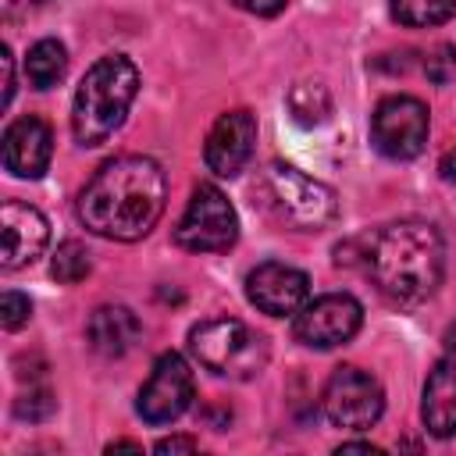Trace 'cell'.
I'll use <instances>...</instances> for the list:
<instances>
[{"instance_id":"cell-1","label":"cell","mask_w":456,"mask_h":456,"mask_svg":"<svg viewBox=\"0 0 456 456\" xmlns=\"http://www.w3.org/2000/svg\"><path fill=\"white\" fill-rule=\"evenodd\" d=\"M167 182L157 160L142 153H121L96 167L78 192V221L114 242L142 239L164 214Z\"/></svg>"},{"instance_id":"cell-2","label":"cell","mask_w":456,"mask_h":456,"mask_svg":"<svg viewBox=\"0 0 456 456\" xmlns=\"http://www.w3.org/2000/svg\"><path fill=\"white\" fill-rule=\"evenodd\" d=\"M367 271L385 299L399 306L424 303L445 271V246L438 228L428 221L385 224L367 242Z\"/></svg>"},{"instance_id":"cell-3","label":"cell","mask_w":456,"mask_h":456,"mask_svg":"<svg viewBox=\"0 0 456 456\" xmlns=\"http://www.w3.org/2000/svg\"><path fill=\"white\" fill-rule=\"evenodd\" d=\"M135 93H139L135 64L121 53L100 57L82 75V82L75 89V103H71V132H75L78 146L107 142L121 128Z\"/></svg>"},{"instance_id":"cell-4","label":"cell","mask_w":456,"mask_h":456,"mask_svg":"<svg viewBox=\"0 0 456 456\" xmlns=\"http://www.w3.org/2000/svg\"><path fill=\"white\" fill-rule=\"evenodd\" d=\"M192 356L217 378L249 381L267 363V342L239 317H210L189 331Z\"/></svg>"},{"instance_id":"cell-5","label":"cell","mask_w":456,"mask_h":456,"mask_svg":"<svg viewBox=\"0 0 456 456\" xmlns=\"http://www.w3.org/2000/svg\"><path fill=\"white\" fill-rule=\"evenodd\" d=\"M264 192L271 210L278 214L281 224L292 232H321L338 217V196L331 185L303 175L292 164H267L264 171Z\"/></svg>"},{"instance_id":"cell-6","label":"cell","mask_w":456,"mask_h":456,"mask_svg":"<svg viewBox=\"0 0 456 456\" xmlns=\"http://www.w3.org/2000/svg\"><path fill=\"white\" fill-rule=\"evenodd\" d=\"M235 239H239V217L228 196L210 182L196 185L175 228V242L189 253H224Z\"/></svg>"},{"instance_id":"cell-7","label":"cell","mask_w":456,"mask_h":456,"mask_svg":"<svg viewBox=\"0 0 456 456\" xmlns=\"http://www.w3.org/2000/svg\"><path fill=\"white\" fill-rule=\"evenodd\" d=\"M321 410L328 417V424L335 428H349V431H363L370 424H378V417L385 413V392L381 381L360 367H338L324 392H321Z\"/></svg>"},{"instance_id":"cell-8","label":"cell","mask_w":456,"mask_h":456,"mask_svg":"<svg viewBox=\"0 0 456 456\" xmlns=\"http://www.w3.org/2000/svg\"><path fill=\"white\" fill-rule=\"evenodd\" d=\"M428 107L417 96H385L370 114V139L388 160H410L428 142Z\"/></svg>"},{"instance_id":"cell-9","label":"cell","mask_w":456,"mask_h":456,"mask_svg":"<svg viewBox=\"0 0 456 456\" xmlns=\"http://www.w3.org/2000/svg\"><path fill=\"white\" fill-rule=\"evenodd\" d=\"M363 324V306L349 292H328L306 299L292 317V335L310 349H335L349 342Z\"/></svg>"},{"instance_id":"cell-10","label":"cell","mask_w":456,"mask_h":456,"mask_svg":"<svg viewBox=\"0 0 456 456\" xmlns=\"http://www.w3.org/2000/svg\"><path fill=\"white\" fill-rule=\"evenodd\" d=\"M192 370L178 353H160L146 385L139 388V417L146 424H171L178 420L192 403Z\"/></svg>"},{"instance_id":"cell-11","label":"cell","mask_w":456,"mask_h":456,"mask_svg":"<svg viewBox=\"0 0 456 456\" xmlns=\"http://www.w3.org/2000/svg\"><path fill=\"white\" fill-rule=\"evenodd\" d=\"M246 296L260 314L296 317L303 310V303L310 299V278L299 267L267 260L246 274Z\"/></svg>"},{"instance_id":"cell-12","label":"cell","mask_w":456,"mask_h":456,"mask_svg":"<svg viewBox=\"0 0 456 456\" xmlns=\"http://www.w3.org/2000/svg\"><path fill=\"white\" fill-rule=\"evenodd\" d=\"M253 146H256V118L239 107V110H224L214 128L207 132V142H203V160L214 175L221 178H235L249 157H253Z\"/></svg>"},{"instance_id":"cell-13","label":"cell","mask_w":456,"mask_h":456,"mask_svg":"<svg viewBox=\"0 0 456 456\" xmlns=\"http://www.w3.org/2000/svg\"><path fill=\"white\" fill-rule=\"evenodd\" d=\"M0 235H4V246H0V267L4 271H18L25 264H32L46 239H50V224L46 217L21 203V200H4L0 207Z\"/></svg>"},{"instance_id":"cell-14","label":"cell","mask_w":456,"mask_h":456,"mask_svg":"<svg viewBox=\"0 0 456 456\" xmlns=\"http://www.w3.org/2000/svg\"><path fill=\"white\" fill-rule=\"evenodd\" d=\"M53 157V132L43 118L25 114L4 132V167L14 178H39Z\"/></svg>"},{"instance_id":"cell-15","label":"cell","mask_w":456,"mask_h":456,"mask_svg":"<svg viewBox=\"0 0 456 456\" xmlns=\"http://www.w3.org/2000/svg\"><path fill=\"white\" fill-rule=\"evenodd\" d=\"M424 428L435 438H452L456 435V356H442L428 381H424V403H420Z\"/></svg>"},{"instance_id":"cell-16","label":"cell","mask_w":456,"mask_h":456,"mask_svg":"<svg viewBox=\"0 0 456 456\" xmlns=\"http://www.w3.org/2000/svg\"><path fill=\"white\" fill-rule=\"evenodd\" d=\"M142 335V324L139 317L121 306V303H107V306H96L86 321V338L93 346V353L114 360V356H125Z\"/></svg>"},{"instance_id":"cell-17","label":"cell","mask_w":456,"mask_h":456,"mask_svg":"<svg viewBox=\"0 0 456 456\" xmlns=\"http://www.w3.org/2000/svg\"><path fill=\"white\" fill-rule=\"evenodd\" d=\"M64 71H68V50L57 39H39L25 57V75L36 89L57 86L64 78Z\"/></svg>"},{"instance_id":"cell-18","label":"cell","mask_w":456,"mask_h":456,"mask_svg":"<svg viewBox=\"0 0 456 456\" xmlns=\"http://www.w3.org/2000/svg\"><path fill=\"white\" fill-rule=\"evenodd\" d=\"M388 11L406 28H431V25H442L452 18L456 0H392Z\"/></svg>"},{"instance_id":"cell-19","label":"cell","mask_w":456,"mask_h":456,"mask_svg":"<svg viewBox=\"0 0 456 456\" xmlns=\"http://www.w3.org/2000/svg\"><path fill=\"white\" fill-rule=\"evenodd\" d=\"M289 110H292V118L299 125H321L331 114V96L317 82H299L289 93Z\"/></svg>"},{"instance_id":"cell-20","label":"cell","mask_w":456,"mask_h":456,"mask_svg":"<svg viewBox=\"0 0 456 456\" xmlns=\"http://www.w3.org/2000/svg\"><path fill=\"white\" fill-rule=\"evenodd\" d=\"M89 267H93L89 249H86L78 239L61 242L57 253H53V260H50V274H53L61 285H75V281H82V278L89 274Z\"/></svg>"},{"instance_id":"cell-21","label":"cell","mask_w":456,"mask_h":456,"mask_svg":"<svg viewBox=\"0 0 456 456\" xmlns=\"http://www.w3.org/2000/svg\"><path fill=\"white\" fill-rule=\"evenodd\" d=\"M53 410H57V399H53V392L46 385H28V392H21L14 399V417L32 420V424L53 417Z\"/></svg>"},{"instance_id":"cell-22","label":"cell","mask_w":456,"mask_h":456,"mask_svg":"<svg viewBox=\"0 0 456 456\" xmlns=\"http://www.w3.org/2000/svg\"><path fill=\"white\" fill-rule=\"evenodd\" d=\"M424 75H428L435 86H445V82L456 75V46H449V43L435 46V50L424 57Z\"/></svg>"},{"instance_id":"cell-23","label":"cell","mask_w":456,"mask_h":456,"mask_svg":"<svg viewBox=\"0 0 456 456\" xmlns=\"http://www.w3.org/2000/svg\"><path fill=\"white\" fill-rule=\"evenodd\" d=\"M28 317H32L28 296H21V292H4V296H0V324H4L7 331H18Z\"/></svg>"},{"instance_id":"cell-24","label":"cell","mask_w":456,"mask_h":456,"mask_svg":"<svg viewBox=\"0 0 456 456\" xmlns=\"http://www.w3.org/2000/svg\"><path fill=\"white\" fill-rule=\"evenodd\" d=\"M235 7H242V11H249V14H260V18H271V14H278L289 0H232Z\"/></svg>"},{"instance_id":"cell-25","label":"cell","mask_w":456,"mask_h":456,"mask_svg":"<svg viewBox=\"0 0 456 456\" xmlns=\"http://www.w3.org/2000/svg\"><path fill=\"white\" fill-rule=\"evenodd\" d=\"M153 449H157V452H196L200 442L189 438V435H171V438H160Z\"/></svg>"},{"instance_id":"cell-26","label":"cell","mask_w":456,"mask_h":456,"mask_svg":"<svg viewBox=\"0 0 456 456\" xmlns=\"http://www.w3.org/2000/svg\"><path fill=\"white\" fill-rule=\"evenodd\" d=\"M0 64H4V96H0V103L7 107L11 96H14V57H11L7 46H4V53H0Z\"/></svg>"},{"instance_id":"cell-27","label":"cell","mask_w":456,"mask_h":456,"mask_svg":"<svg viewBox=\"0 0 456 456\" xmlns=\"http://www.w3.org/2000/svg\"><path fill=\"white\" fill-rule=\"evenodd\" d=\"M438 171H442V178H445V182H456V146H452V150L442 157Z\"/></svg>"},{"instance_id":"cell-28","label":"cell","mask_w":456,"mask_h":456,"mask_svg":"<svg viewBox=\"0 0 456 456\" xmlns=\"http://www.w3.org/2000/svg\"><path fill=\"white\" fill-rule=\"evenodd\" d=\"M338 452H370V456H374V452H381V449H378V445H370V442H346Z\"/></svg>"},{"instance_id":"cell-29","label":"cell","mask_w":456,"mask_h":456,"mask_svg":"<svg viewBox=\"0 0 456 456\" xmlns=\"http://www.w3.org/2000/svg\"><path fill=\"white\" fill-rule=\"evenodd\" d=\"M445 353H449V356H456V324H449V328H445Z\"/></svg>"},{"instance_id":"cell-30","label":"cell","mask_w":456,"mask_h":456,"mask_svg":"<svg viewBox=\"0 0 456 456\" xmlns=\"http://www.w3.org/2000/svg\"><path fill=\"white\" fill-rule=\"evenodd\" d=\"M114 449H142V445H139V442H110L107 452H114Z\"/></svg>"}]
</instances>
